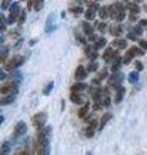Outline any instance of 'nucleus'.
<instances>
[{"mask_svg": "<svg viewBox=\"0 0 147 155\" xmlns=\"http://www.w3.org/2000/svg\"><path fill=\"white\" fill-rule=\"evenodd\" d=\"M12 0H2V9L3 11H5V9L9 8V5H11Z\"/></svg>", "mask_w": 147, "mask_h": 155, "instance_id": "nucleus-37", "label": "nucleus"}, {"mask_svg": "<svg viewBox=\"0 0 147 155\" xmlns=\"http://www.w3.org/2000/svg\"><path fill=\"white\" fill-rule=\"evenodd\" d=\"M85 88H88L85 83H83V81H77V83H75V84L71 85V92H75V93H80V92H83Z\"/></svg>", "mask_w": 147, "mask_h": 155, "instance_id": "nucleus-16", "label": "nucleus"}, {"mask_svg": "<svg viewBox=\"0 0 147 155\" xmlns=\"http://www.w3.org/2000/svg\"><path fill=\"white\" fill-rule=\"evenodd\" d=\"M44 5V0H34V9L35 11H40Z\"/></svg>", "mask_w": 147, "mask_h": 155, "instance_id": "nucleus-36", "label": "nucleus"}, {"mask_svg": "<svg viewBox=\"0 0 147 155\" xmlns=\"http://www.w3.org/2000/svg\"><path fill=\"white\" fill-rule=\"evenodd\" d=\"M138 25L142 26V27H146V28H147V19H141Z\"/></svg>", "mask_w": 147, "mask_h": 155, "instance_id": "nucleus-48", "label": "nucleus"}, {"mask_svg": "<svg viewBox=\"0 0 147 155\" xmlns=\"http://www.w3.org/2000/svg\"><path fill=\"white\" fill-rule=\"evenodd\" d=\"M23 43V39H19V40H17V43L14 44V48H19V45H22Z\"/></svg>", "mask_w": 147, "mask_h": 155, "instance_id": "nucleus-49", "label": "nucleus"}, {"mask_svg": "<svg viewBox=\"0 0 147 155\" xmlns=\"http://www.w3.org/2000/svg\"><path fill=\"white\" fill-rule=\"evenodd\" d=\"M138 45L142 48V49L147 51V40H138Z\"/></svg>", "mask_w": 147, "mask_h": 155, "instance_id": "nucleus-44", "label": "nucleus"}, {"mask_svg": "<svg viewBox=\"0 0 147 155\" xmlns=\"http://www.w3.org/2000/svg\"><path fill=\"white\" fill-rule=\"evenodd\" d=\"M112 118V114L111 113H105L103 115L101 116V120H100V125H98V130H102L105 128V125L110 122V119Z\"/></svg>", "mask_w": 147, "mask_h": 155, "instance_id": "nucleus-12", "label": "nucleus"}, {"mask_svg": "<svg viewBox=\"0 0 147 155\" xmlns=\"http://www.w3.org/2000/svg\"><path fill=\"white\" fill-rule=\"evenodd\" d=\"M94 120L96 119H94V116H93V115H87L85 118H84V122L88 123V124H90L92 122H94Z\"/></svg>", "mask_w": 147, "mask_h": 155, "instance_id": "nucleus-42", "label": "nucleus"}, {"mask_svg": "<svg viewBox=\"0 0 147 155\" xmlns=\"http://www.w3.org/2000/svg\"><path fill=\"white\" fill-rule=\"evenodd\" d=\"M107 23L106 22H96V27L98 28V31H101V32H105L107 30Z\"/></svg>", "mask_w": 147, "mask_h": 155, "instance_id": "nucleus-31", "label": "nucleus"}, {"mask_svg": "<svg viewBox=\"0 0 147 155\" xmlns=\"http://www.w3.org/2000/svg\"><path fill=\"white\" fill-rule=\"evenodd\" d=\"M116 5H117V9H119V13H117L116 21L117 22H121V21H124V18H125V7L122 5L121 3H116Z\"/></svg>", "mask_w": 147, "mask_h": 155, "instance_id": "nucleus-17", "label": "nucleus"}, {"mask_svg": "<svg viewBox=\"0 0 147 155\" xmlns=\"http://www.w3.org/2000/svg\"><path fill=\"white\" fill-rule=\"evenodd\" d=\"M134 66H136L137 71H142V70H143V64H142L141 61H138V60L134 61Z\"/></svg>", "mask_w": 147, "mask_h": 155, "instance_id": "nucleus-41", "label": "nucleus"}, {"mask_svg": "<svg viewBox=\"0 0 147 155\" xmlns=\"http://www.w3.org/2000/svg\"><path fill=\"white\" fill-rule=\"evenodd\" d=\"M142 56L145 54V49H142L141 47H130L128 51H126V53L124 54V57H122V61H124V65H128L129 62L132 61V58H133L134 56Z\"/></svg>", "mask_w": 147, "mask_h": 155, "instance_id": "nucleus-3", "label": "nucleus"}, {"mask_svg": "<svg viewBox=\"0 0 147 155\" xmlns=\"http://www.w3.org/2000/svg\"><path fill=\"white\" fill-rule=\"evenodd\" d=\"M77 2V4H83V2H84V0H76Z\"/></svg>", "mask_w": 147, "mask_h": 155, "instance_id": "nucleus-53", "label": "nucleus"}, {"mask_svg": "<svg viewBox=\"0 0 147 155\" xmlns=\"http://www.w3.org/2000/svg\"><path fill=\"white\" fill-rule=\"evenodd\" d=\"M23 62H24V57L19 56V54H16V56H13L9 61H7L5 64H4V70H7V71L16 70V69H18L19 66H22Z\"/></svg>", "mask_w": 147, "mask_h": 155, "instance_id": "nucleus-1", "label": "nucleus"}, {"mask_svg": "<svg viewBox=\"0 0 147 155\" xmlns=\"http://www.w3.org/2000/svg\"><path fill=\"white\" fill-rule=\"evenodd\" d=\"M53 87H54V83H53V81H49V83L47 84V87H45V88H44L43 93L45 94V96H48V94H49V93H51V92H52Z\"/></svg>", "mask_w": 147, "mask_h": 155, "instance_id": "nucleus-34", "label": "nucleus"}, {"mask_svg": "<svg viewBox=\"0 0 147 155\" xmlns=\"http://www.w3.org/2000/svg\"><path fill=\"white\" fill-rule=\"evenodd\" d=\"M0 79H2V80L5 79V71H4V70H2V72H0Z\"/></svg>", "mask_w": 147, "mask_h": 155, "instance_id": "nucleus-50", "label": "nucleus"}, {"mask_svg": "<svg viewBox=\"0 0 147 155\" xmlns=\"http://www.w3.org/2000/svg\"><path fill=\"white\" fill-rule=\"evenodd\" d=\"M84 51H85L87 57L89 58L90 61H96V58L98 57V53H97V49H96L94 47H92V45H84Z\"/></svg>", "mask_w": 147, "mask_h": 155, "instance_id": "nucleus-9", "label": "nucleus"}, {"mask_svg": "<svg viewBox=\"0 0 147 155\" xmlns=\"http://www.w3.org/2000/svg\"><path fill=\"white\" fill-rule=\"evenodd\" d=\"M111 47H115L116 49H124V48L128 47V44H126V40H125V39L117 38V39H115V40H112Z\"/></svg>", "mask_w": 147, "mask_h": 155, "instance_id": "nucleus-13", "label": "nucleus"}, {"mask_svg": "<svg viewBox=\"0 0 147 155\" xmlns=\"http://www.w3.org/2000/svg\"><path fill=\"white\" fill-rule=\"evenodd\" d=\"M128 80H129V83H137L138 81V71H132L129 76H128Z\"/></svg>", "mask_w": 147, "mask_h": 155, "instance_id": "nucleus-29", "label": "nucleus"}, {"mask_svg": "<svg viewBox=\"0 0 147 155\" xmlns=\"http://www.w3.org/2000/svg\"><path fill=\"white\" fill-rule=\"evenodd\" d=\"M97 69H98V64H97L96 61H90V64L88 65V67H87L88 72H93V71H97Z\"/></svg>", "mask_w": 147, "mask_h": 155, "instance_id": "nucleus-33", "label": "nucleus"}, {"mask_svg": "<svg viewBox=\"0 0 147 155\" xmlns=\"http://www.w3.org/2000/svg\"><path fill=\"white\" fill-rule=\"evenodd\" d=\"M21 7H19L18 3H13L11 8H9V17H8V23L9 25H13L16 21H18V17L21 14Z\"/></svg>", "mask_w": 147, "mask_h": 155, "instance_id": "nucleus-4", "label": "nucleus"}, {"mask_svg": "<svg viewBox=\"0 0 147 155\" xmlns=\"http://www.w3.org/2000/svg\"><path fill=\"white\" fill-rule=\"evenodd\" d=\"M98 17H100L102 21H105L107 17H110V13H109V8H100V11H98Z\"/></svg>", "mask_w": 147, "mask_h": 155, "instance_id": "nucleus-26", "label": "nucleus"}, {"mask_svg": "<svg viewBox=\"0 0 147 155\" xmlns=\"http://www.w3.org/2000/svg\"><path fill=\"white\" fill-rule=\"evenodd\" d=\"M8 57H9V48L7 45H3L2 51H0V61H2V64H5Z\"/></svg>", "mask_w": 147, "mask_h": 155, "instance_id": "nucleus-19", "label": "nucleus"}, {"mask_svg": "<svg viewBox=\"0 0 147 155\" xmlns=\"http://www.w3.org/2000/svg\"><path fill=\"white\" fill-rule=\"evenodd\" d=\"M14 155H30V153H28L27 149L24 147V149H22V150H18V151L14 154Z\"/></svg>", "mask_w": 147, "mask_h": 155, "instance_id": "nucleus-45", "label": "nucleus"}, {"mask_svg": "<svg viewBox=\"0 0 147 155\" xmlns=\"http://www.w3.org/2000/svg\"><path fill=\"white\" fill-rule=\"evenodd\" d=\"M124 94H125V88L122 85H120L117 89H115V100L114 102L115 104H120L122 98H124Z\"/></svg>", "mask_w": 147, "mask_h": 155, "instance_id": "nucleus-11", "label": "nucleus"}, {"mask_svg": "<svg viewBox=\"0 0 147 155\" xmlns=\"http://www.w3.org/2000/svg\"><path fill=\"white\" fill-rule=\"evenodd\" d=\"M110 32H111L114 36H116V38L121 36V34H122V27H121V25H112V26H110Z\"/></svg>", "mask_w": 147, "mask_h": 155, "instance_id": "nucleus-21", "label": "nucleus"}, {"mask_svg": "<svg viewBox=\"0 0 147 155\" xmlns=\"http://www.w3.org/2000/svg\"><path fill=\"white\" fill-rule=\"evenodd\" d=\"M96 129H97V120L92 122L90 124H88V127L85 128V136L88 138H92L96 134Z\"/></svg>", "mask_w": 147, "mask_h": 155, "instance_id": "nucleus-10", "label": "nucleus"}, {"mask_svg": "<svg viewBox=\"0 0 147 155\" xmlns=\"http://www.w3.org/2000/svg\"><path fill=\"white\" fill-rule=\"evenodd\" d=\"M32 125L35 127L36 130H40L41 128L45 127V122H47V113L44 111H40V113H36L35 115L32 116L31 119Z\"/></svg>", "mask_w": 147, "mask_h": 155, "instance_id": "nucleus-2", "label": "nucleus"}, {"mask_svg": "<svg viewBox=\"0 0 147 155\" xmlns=\"http://www.w3.org/2000/svg\"><path fill=\"white\" fill-rule=\"evenodd\" d=\"M122 80H124V74H121L120 71L112 72V75L109 78V87H110V88L117 89L121 85Z\"/></svg>", "mask_w": 147, "mask_h": 155, "instance_id": "nucleus-5", "label": "nucleus"}, {"mask_svg": "<svg viewBox=\"0 0 147 155\" xmlns=\"http://www.w3.org/2000/svg\"><path fill=\"white\" fill-rule=\"evenodd\" d=\"M16 101V94H7L5 97H3L0 100V105L2 106H5V105H11Z\"/></svg>", "mask_w": 147, "mask_h": 155, "instance_id": "nucleus-18", "label": "nucleus"}, {"mask_svg": "<svg viewBox=\"0 0 147 155\" xmlns=\"http://www.w3.org/2000/svg\"><path fill=\"white\" fill-rule=\"evenodd\" d=\"M70 11L72 12V13H75V14H79V13H83V7H76V8H71Z\"/></svg>", "mask_w": 147, "mask_h": 155, "instance_id": "nucleus-43", "label": "nucleus"}, {"mask_svg": "<svg viewBox=\"0 0 147 155\" xmlns=\"http://www.w3.org/2000/svg\"><path fill=\"white\" fill-rule=\"evenodd\" d=\"M0 19H2V31L4 32L7 28V21H5V17H4V14H0Z\"/></svg>", "mask_w": 147, "mask_h": 155, "instance_id": "nucleus-39", "label": "nucleus"}, {"mask_svg": "<svg viewBox=\"0 0 147 155\" xmlns=\"http://www.w3.org/2000/svg\"><path fill=\"white\" fill-rule=\"evenodd\" d=\"M124 64V61H122V57L121 56H119V57H116L114 61H112V65H111V71L112 72H117L120 70V67H121V65Z\"/></svg>", "mask_w": 147, "mask_h": 155, "instance_id": "nucleus-14", "label": "nucleus"}, {"mask_svg": "<svg viewBox=\"0 0 147 155\" xmlns=\"http://www.w3.org/2000/svg\"><path fill=\"white\" fill-rule=\"evenodd\" d=\"M54 14H51L48 17L47 21V27H45V32H52L53 30H56V22H54Z\"/></svg>", "mask_w": 147, "mask_h": 155, "instance_id": "nucleus-15", "label": "nucleus"}, {"mask_svg": "<svg viewBox=\"0 0 147 155\" xmlns=\"http://www.w3.org/2000/svg\"><path fill=\"white\" fill-rule=\"evenodd\" d=\"M128 39H130V40H134V41H138L139 39H138V35L134 32V31H132L128 34Z\"/></svg>", "mask_w": 147, "mask_h": 155, "instance_id": "nucleus-40", "label": "nucleus"}, {"mask_svg": "<svg viewBox=\"0 0 147 155\" xmlns=\"http://www.w3.org/2000/svg\"><path fill=\"white\" fill-rule=\"evenodd\" d=\"M109 8V13H110V17L112 19H115L116 21V18H117V13H119V9H117V5H116V3L115 4H111L110 7H107Z\"/></svg>", "mask_w": 147, "mask_h": 155, "instance_id": "nucleus-24", "label": "nucleus"}, {"mask_svg": "<svg viewBox=\"0 0 147 155\" xmlns=\"http://www.w3.org/2000/svg\"><path fill=\"white\" fill-rule=\"evenodd\" d=\"M136 19H137V14L130 13V21H136Z\"/></svg>", "mask_w": 147, "mask_h": 155, "instance_id": "nucleus-51", "label": "nucleus"}, {"mask_svg": "<svg viewBox=\"0 0 147 155\" xmlns=\"http://www.w3.org/2000/svg\"><path fill=\"white\" fill-rule=\"evenodd\" d=\"M9 35L13 36V38H18L19 36V28H16V30H12L9 32Z\"/></svg>", "mask_w": 147, "mask_h": 155, "instance_id": "nucleus-47", "label": "nucleus"}, {"mask_svg": "<svg viewBox=\"0 0 147 155\" xmlns=\"http://www.w3.org/2000/svg\"><path fill=\"white\" fill-rule=\"evenodd\" d=\"M87 75H88V70L85 69L83 65H79L76 67V71H75V79L77 80V81H83L87 78Z\"/></svg>", "mask_w": 147, "mask_h": 155, "instance_id": "nucleus-8", "label": "nucleus"}, {"mask_svg": "<svg viewBox=\"0 0 147 155\" xmlns=\"http://www.w3.org/2000/svg\"><path fill=\"white\" fill-rule=\"evenodd\" d=\"M18 92V84L16 81H8L0 88V93L2 94H16Z\"/></svg>", "mask_w": 147, "mask_h": 155, "instance_id": "nucleus-6", "label": "nucleus"}, {"mask_svg": "<svg viewBox=\"0 0 147 155\" xmlns=\"http://www.w3.org/2000/svg\"><path fill=\"white\" fill-rule=\"evenodd\" d=\"M89 109H90L89 102L84 104V106H83V107H80V109H79V113H77V115H79V118H80V119H84L85 116L88 115V113H89Z\"/></svg>", "mask_w": 147, "mask_h": 155, "instance_id": "nucleus-20", "label": "nucleus"}, {"mask_svg": "<svg viewBox=\"0 0 147 155\" xmlns=\"http://www.w3.org/2000/svg\"><path fill=\"white\" fill-rule=\"evenodd\" d=\"M128 8H129L130 13H133V14H138V13H139V11H141V9H139V7L137 5L136 3H133V4H129V5H128Z\"/></svg>", "mask_w": 147, "mask_h": 155, "instance_id": "nucleus-32", "label": "nucleus"}, {"mask_svg": "<svg viewBox=\"0 0 147 155\" xmlns=\"http://www.w3.org/2000/svg\"><path fill=\"white\" fill-rule=\"evenodd\" d=\"M97 78H98L100 80H103V79H106V78H109V70H107L106 67H105L103 70H101L100 72H98Z\"/></svg>", "mask_w": 147, "mask_h": 155, "instance_id": "nucleus-30", "label": "nucleus"}, {"mask_svg": "<svg viewBox=\"0 0 147 155\" xmlns=\"http://www.w3.org/2000/svg\"><path fill=\"white\" fill-rule=\"evenodd\" d=\"M24 21H26V11H24V9H22L21 14H19V17H18V25H19V26L23 25Z\"/></svg>", "mask_w": 147, "mask_h": 155, "instance_id": "nucleus-35", "label": "nucleus"}, {"mask_svg": "<svg viewBox=\"0 0 147 155\" xmlns=\"http://www.w3.org/2000/svg\"><path fill=\"white\" fill-rule=\"evenodd\" d=\"M75 36H76V40H77V41H79V43H80V44H83V45H87V41H85V39H84V38H83V36L80 35V34H79V32H76V34H75Z\"/></svg>", "mask_w": 147, "mask_h": 155, "instance_id": "nucleus-38", "label": "nucleus"}, {"mask_svg": "<svg viewBox=\"0 0 147 155\" xmlns=\"http://www.w3.org/2000/svg\"><path fill=\"white\" fill-rule=\"evenodd\" d=\"M35 43H36L35 40H32V41H30V47H31V45H34V44H35Z\"/></svg>", "mask_w": 147, "mask_h": 155, "instance_id": "nucleus-52", "label": "nucleus"}, {"mask_svg": "<svg viewBox=\"0 0 147 155\" xmlns=\"http://www.w3.org/2000/svg\"><path fill=\"white\" fill-rule=\"evenodd\" d=\"M106 44H107V40L105 38H98L97 40L94 41V48L96 49H100V48L106 47Z\"/></svg>", "mask_w": 147, "mask_h": 155, "instance_id": "nucleus-27", "label": "nucleus"}, {"mask_svg": "<svg viewBox=\"0 0 147 155\" xmlns=\"http://www.w3.org/2000/svg\"><path fill=\"white\" fill-rule=\"evenodd\" d=\"M11 150V142L9 141H4L2 143V155H7Z\"/></svg>", "mask_w": 147, "mask_h": 155, "instance_id": "nucleus-28", "label": "nucleus"}, {"mask_svg": "<svg viewBox=\"0 0 147 155\" xmlns=\"http://www.w3.org/2000/svg\"><path fill=\"white\" fill-rule=\"evenodd\" d=\"M84 16H85V19L87 21H94L96 18V11L92 8H88L87 11L84 12Z\"/></svg>", "mask_w": 147, "mask_h": 155, "instance_id": "nucleus-25", "label": "nucleus"}, {"mask_svg": "<svg viewBox=\"0 0 147 155\" xmlns=\"http://www.w3.org/2000/svg\"><path fill=\"white\" fill-rule=\"evenodd\" d=\"M27 132V125L24 122H18L16 125H14V129H13V137L14 138H19Z\"/></svg>", "mask_w": 147, "mask_h": 155, "instance_id": "nucleus-7", "label": "nucleus"}, {"mask_svg": "<svg viewBox=\"0 0 147 155\" xmlns=\"http://www.w3.org/2000/svg\"><path fill=\"white\" fill-rule=\"evenodd\" d=\"M70 101L72 104H76V105H81L83 104V97L79 93H75V92H71L70 94Z\"/></svg>", "mask_w": 147, "mask_h": 155, "instance_id": "nucleus-22", "label": "nucleus"}, {"mask_svg": "<svg viewBox=\"0 0 147 155\" xmlns=\"http://www.w3.org/2000/svg\"><path fill=\"white\" fill-rule=\"evenodd\" d=\"M81 27H83V31H84V34L88 38L94 34V32H93V26H90L88 22H81Z\"/></svg>", "mask_w": 147, "mask_h": 155, "instance_id": "nucleus-23", "label": "nucleus"}, {"mask_svg": "<svg viewBox=\"0 0 147 155\" xmlns=\"http://www.w3.org/2000/svg\"><path fill=\"white\" fill-rule=\"evenodd\" d=\"M142 28H143V27L139 26V25H138V26H134V30H133V31H134L138 36H141V35H142Z\"/></svg>", "mask_w": 147, "mask_h": 155, "instance_id": "nucleus-46", "label": "nucleus"}]
</instances>
